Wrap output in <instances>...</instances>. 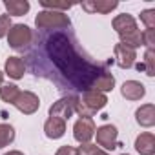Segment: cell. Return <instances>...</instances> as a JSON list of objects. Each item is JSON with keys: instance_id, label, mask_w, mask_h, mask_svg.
Here are the masks:
<instances>
[{"instance_id": "6da1fadb", "label": "cell", "mask_w": 155, "mask_h": 155, "mask_svg": "<svg viewBox=\"0 0 155 155\" xmlns=\"http://www.w3.org/2000/svg\"><path fill=\"white\" fill-rule=\"evenodd\" d=\"M44 55L53 64L55 73L64 75V79L69 86L81 91L93 90L97 77L106 69L99 64L90 62L84 58L75 48V42L69 33L53 31V35L44 38Z\"/></svg>"}, {"instance_id": "7a4b0ae2", "label": "cell", "mask_w": 155, "mask_h": 155, "mask_svg": "<svg viewBox=\"0 0 155 155\" xmlns=\"http://www.w3.org/2000/svg\"><path fill=\"white\" fill-rule=\"evenodd\" d=\"M113 29L119 33L122 44H126L133 49L142 46V31L137 28V22L131 15H128V13L117 15L113 18Z\"/></svg>"}, {"instance_id": "3957f363", "label": "cell", "mask_w": 155, "mask_h": 155, "mask_svg": "<svg viewBox=\"0 0 155 155\" xmlns=\"http://www.w3.org/2000/svg\"><path fill=\"white\" fill-rule=\"evenodd\" d=\"M106 104H108V97L104 93L90 90V91L82 93V99H79V102L75 106V113H79V117H91L93 119V115L99 110H102Z\"/></svg>"}, {"instance_id": "277c9868", "label": "cell", "mask_w": 155, "mask_h": 155, "mask_svg": "<svg viewBox=\"0 0 155 155\" xmlns=\"http://www.w3.org/2000/svg\"><path fill=\"white\" fill-rule=\"evenodd\" d=\"M35 26L38 29H44V31H60V29H68L71 26V20L64 11L44 9L37 15Z\"/></svg>"}, {"instance_id": "5b68a950", "label": "cell", "mask_w": 155, "mask_h": 155, "mask_svg": "<svg viewBox=\"0 0 155 155\" xmlns=\"http://www.w3.org/2000/svg\"><path fill=\"white\" fill-rule=\"evenodd\" d=\"M31 40H33V31L26 24H15L8 31V42H9V48L13 49L24 51L31 44Z\"/></svg>"}, {"instance_id": "8992f818", "label": "cell", "mask_w": 155, "mask_h": 155, "mask_svg": "<svg viewBox=\"0 0 155 155\" xmlns=\"http://www.w3.org/2000/svg\"><path fill=\"white\" fill-rule=\"evenodd\" d=\"M95 120L91 117H81L73 126V137L81 144H90V140L95 135Z\"/></svg>"}, {"instance_id": "52a82bcc", "label": "cell", "mask_w": 155, "mask_h": 155, "mask_svg": "<svg viewBox=\"0 0 155 155\" xmlns=\"http://www.w3.org/2000/svg\"><path fill=\"white\" fill-rule=\"evenodd\" d=\"M77 102H79V97H75V95L58 99L55 104H51V108H49V117H58V119H62V120H68V119L75 113Z\"/></svg>"}, {"instance_id": "ba28073f", "label": "cell", "mask_w": 155, "mask_h": 155, "mask_svg": "<svg viewBox=\"0 0 155 155\" xmlns=\"http://www.w3.org/2000/svg\"><path fill=\"white\" fill-rule=\"evenodd\" d=\"M13 106L22 111L24 115H33L38 108H40V99L33 93V91H20L18 97L15 99Z\"/></svg>"}, {"instance_id": "9c48e42d", "label": "cell", "mask_w": 155, "mask_h": 155, "mask_svg": "<svg viewBox=\"0 0 155 155\" xmlns=\"http://www.w3.org/2000/svg\"><path fill=\"white\" fill-rule=\"evenodd\" d=\"M95 135H97V144L102 146L104 150H113L119 146V140H117L119 131L113 124H104V126L97 128Z\"/></svg>"}, {"instance_id": "30bf717a", "label": "cell", "mask_w": 155, "mask_h": 155, "mask_svg": "<svg viewBox=\"0 0 155 155\" xmlns=\"http://www.w3.org/2000/svg\"><path fill=\"white\" fill-rule=\"evenodd\" d=\"M113 55H115V62H117V66L122 68V69L131 68V66L135 64V58H137V51H135L133 48L122 44V42L115 44V48H113Z\"/></svg>"}, {"instance_id": "8fae6325", "label": "cell", "mask_w": 155, "mask_h": 155, "mask_svg": "<svg viewBox=\"0 0 155 155\" xmlns=\"http://www.w3.org/2000/svg\"><path fill=\"white\" fill-rule=\"evenodd\" d=\"M117 6H119L117 0H86V2H82L84 11H88V13H102V15L111 13Z\"/></svg>"}, {"instance_id": "7c38bea8", "label": "cell", "mask_w": 155, "mask_h": 155, "mask_svg": "<svg viewBox=\"0 0 155 155\" xmlns=\"http://www.w3.org/2000/svg\"><path fill=\"white\" fill-rule=\"evenodd\" d=\"M120 93L126 101H140L146 95V88L139 81H126L120 88Z\"/></svg>"}, {"instance_id": "4fadbf2b", "label": "cell", "mask_w": 155, "mask_h": 155, "mask_svg": "<svg viewBox=\"0 0 155 155\" xmlns=\"http://www.w3.org/2000/svg\"><path fill=\"white\" fill-rule=\"evenodd\" d=\"M44 133L48 139H60L66 133V120L58 117H49L44 124Z\"/></svg>"}, {"instance_id": "5bb4252c", "label": "cell", "mask_w": 155, "mask_h": 155, "mask_svg": "<svg viewBox=\"0 0 155 155\" xmlns=\"http://www.w3.org/2000/svg\"><path fill=\"white\" fill-rule=\"evenodd\" d=\"M135 120L142 128H151L155 124V106L153 104H144L135 111Z\"/></svg>"}, {"instance_id": "9a60e30c", "label": "cell", "mask_w": 155, "mask_h": 155, "mask_svg": "<svg viewBox=\"0 0 155 155\" xmlns=\"http://www.w3.org/2000/svg\"><path fill=\"white\" fill-rule=\"evenodd\" d=\"M135 150L140 155H153L155 153V137H153V133H150V131L140 133L135 139Z\"/></svg>"}, {"instance_id": "2e32d148", "label": "cell", "mask_w": 155, "mask_h": 155, "mask_svg": "<svg viewBox=\"0 0 155 155\" xmlns=\"http://www.w3.org/2000/svg\"><path fill=\"white\" fill-rule=\"evenodd\" d=\"M24 73H26V64L20 57H9L6 60V75H9L11 79L18 81L24 77Z\"/></svg>"}, {"instance_id": "e0dca14e", "label": "cell", "mask_w": 155, "mask_h": 155, "mask_svg": "<svg viewBox=\"0 0 155 155\" xmlns=\"http://www.w3.org/2000/svg\"><path fill=\"white\" fill-rule=\"evenodd\" d=\"M8 15L9 17H22L29 11V2L28 0H6L4 2Z\"/></svg>"}, {"instance_id": "ac0fdd59", "label": "cell", "mask_w": 155, "mask_h": 155, "mask_svg": "<svg viewBox=\"0 0 155 155\" xmlns=\"http://www.w3.org/2000/svg\"><path fill=\"white\" fill-rule=\"evenodd\" d=\"M18 93H20V90L15 84H2L0 86V99L4 102H8V104H13L15 99L18 97Z\"/></svg>"}, {"instance_id": "d6986e66", "label": "cell", "mask_w": 155, "mask_h": 155, "mask_svg": "<svg viewBox=\"0 0 155 155\" xmlns=\"http://www.w3.org/2000/svg\"><path fill=\"white\" fill-rule=\"evenodd\" d=\"M15 140V128L11 124H0V148H6Z\"/></svg>"}, {"instance_id": "ffe728a7", "label": "cell", "mask_w": 155, "mask_h": 155, "mask_svg": "<svg viewBox=\"0 0 155 155\" xmlns=\"http://www.w3.org/2000/svg\"><path fill=\"white\" fill-rule=\"evenodd\" d=\"M142 64V71H146L148 77H153L155 75V51L153 48H148L146 53H144V62Z\"/></svg>"}, {"instance_id": "44dd1931", "label": "cell", "mask_w": 155, "mask_h": 155, "mask_svg": "<svg viewBox=\"0 0 155 155\" xmlns=\"http://www.w3.org/2000/svg\"><path fill=\"white\" fill-rule=\"evenodd\" d=\"M40 6L44 9H51V11H58V9H69L73 8L71 2H51V0H40Z\"/></svg>"}, {"instance_id": "7402d4cb", "label": "cell", "mask_w": 155, "mask_h": 155, "mask_svg": "<svg viewBox=\"0 0 155 155\" xmlns=\"http://www.w3.org/2000/svg\"><path fill=\"white\" fill-rule=\"evenodd\" d=\"M140 20L144 22L146 29H155V9H144L140 13Z\"/></svg>"}, {"instance_id": "603a6c76", "label": "cell", "mask_w": 155, "mask_h": 155, "mask_svg": "<svg viewBox=\"0 0 155 155\" xmlns=\"http://www.w3.org/2000/svg\"><path fill=\"white\" fill-rule=\"evenodd\" d=\"M81 153H84V155H110L104 150H101L97 144H82L81 146Z\"/></svg>"}, {"instance_id": "cb8c5ba5", "label": "cell", "mask_w": 155, "mask_h": 155, "mask_svg": "<svg viewBox=\"0 0 155 155\" xmlns=\"http://www.w3.org/2000/svg\"><path fill=\"white\" fill-rule=\"evenodd\" d=\"M11 26L13 24H11V17L9 15H2V17H0V38L8 35V31H9Z\"/></svg>"}, {"instance_id": "d4e9b609", "label": "cell", "mask_w": 155, "mask_h": 155, "mask_svg": "<svg viewBox=\"0 0 155 155\" xmlns=\"http://www.w3.org/2000/svg\"><path fill=\"white\" fill-rule=\"evenodd\" d=\"M153 44H155V29H146V31H142V46L153 48Z\"/></svg>"}, {"instance_id": "484cf974", "label": "cell", "mask_w": 155, "mask_h": 155, "mask_svg": "<svg viewBox=\"0 0 155 155\" xmlns=\"http://www.w3.org/2000/svg\"><path fill=\"white\" fill-rule=\"evenodd\" d=\"M55 155H82L79 148H73V146H62L57 150Z\"/></svg>"}, {"instance_id": "4316f807", "label": "cell", "mask_w": 155, "mask_h": 155, "mask_svg": "<svg viewBox=\"0 0 155 155\" xmlns=\"http://www.w3.org/2000/svg\"><path fill=\"white\" fill-rule=\"evenodd\" d=\"M4 155H24L22 151H17V150H13V151H8V153H4Z\"/></svg>"}, {"instance_id": "83f0119b", "label": "cell", "mask_w": 155, "mask_h": 155, "mask_svg": "<svg viewBox=\"0 0 155 155\" xmlns=\"http://www.w3.org/2000/svg\"><path fill=\"white\" fill-rule=\"evenodd\" d=\"M2 82H4V73L0 71V86H2Z\"/></svg>"}, {"instance_id": "f1b7e54d", "label": "cell", "mask_w": 155, "mask_h": 155, "mask_svg": "<svg viewBox=\"0 0 155 155\" xmlns=\"http://www.w3.org/2000/svg\"><path fill=\"white\" fill-rule=\"evenodd\" d=\"M120 155H128V153H120Z\"/></svg>"}]
</instances>
